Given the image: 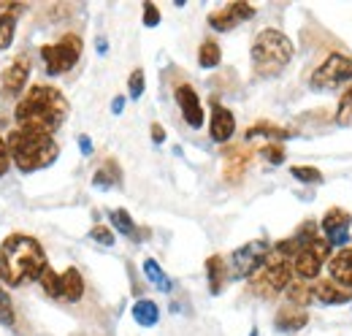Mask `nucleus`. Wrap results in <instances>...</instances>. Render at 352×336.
I'll use <instances>...</instances> for the list:
<instances>
[{
    "label": "nucleus",
    "mask_w": 352,
    "mask_h": 336,
    "mask_svg": "<svg viewBox=\"0 0 352 336\" xmlns=\"http://www.w3.org/2000/svg\"><path fill=\"white\" fill-rule=\"evenodd\" d=\"M16 127L54 136L68 120V101L52 84H33L14 109Z\"/></svg>",
    "instance_id": "f257e3e1"
},
{
    "label": "nucleus",
    "mask_w": 352,
    "mask_h": 336,
    "mask_svg": "<svg viewBox=\"0 0 352 336\" xmlns=\"http://www.w3.org/2000/svg\"><path fill=\"white\" fill-rule=\"evenodd\" d=\"M46 263V252L38 239L28 233H11L0 244V280L8 288H22L25 282H38Z\"/></svg>",
    "instance_id": "f03ea898"
},
{
    "label": "nucleus",
    "mask_w": 352,
    "mask_h": 336,
    "mask_svg": "<svg viewBox=\"0 0 352 336\" xmlns=\"http://www.w3.org/2000/svg\"><path fill=\"white\" fill-rule=\"evenodd\" d=\"M6 147H8L11 163L25 174H33V171L52 166L60 155V147H57L54 136L36 133V130H22V127H14L8 133Z\"/></svg>",
    "instance_id": "7ed1b4c3"
},
{
    "label": "nucleus",
    "mask_w": 352,
    "mask_h": 336,
    "mask_svg": "<svg viewBox=\"0 0 352 336\" xmlns=\"http://www.w3.org/2000/svg\"><path fill=\"white\" fill-rule=\"evenodd\" d=\"M293 60V41L276 30V28H265L255 36L252 43V68L261 79H274L279 76Z\"/></svg>",
    "instance_id": "20e7f679"
},
{
    "label": "nucleus",
    "mask_w": 352,
    "mask_h": 336,
    "mask_svg": "<svg viewBox=\"0 0 352 336\" xmlns=\"http://www.w3.org/2000/svg\"><path fill=\"white\" fill-rule=\"evenodd\" d=\"M252 280V291L263 298H274L279 295L282 291H287V285L293 282V260L279 255V252H268L265 263L250 277Z\"/></svg>",
    "instance_id": "39448f33"
},
{
    "label": "nucleus",
    "mask_w": 352,
    "mask_h": 336,
    "mask_svg": "<svg viewBox=\"0 0 352 336\" xmlns=\"http://www.w3.org/2000/svg\"><path fill=\"white\" fill-rule=\"evenodd\" d=\"M82 52H85V43L76 33H68L63 36L60 41L54 43H44L38 49L41 60H44V68L49 76H63L68 71L76 68V63L82 60Z\"/></svg>",
    "instance_id": "423d86ee"
},
{
    "label": "nucleus",
    "mask_w": 352,
    "mask_h": 336,
    "mask_svg": "<svg viewBox=\"0 0 352 336\" xmlns=\"http://www.w3.org/2000/svg\"><path fill=\"white\" fill-rule=\"evenodd\" d=\"M352 82V57L342 54V52H333L328 54L311 74V90H333L339 84Z\"/></svg>",
    "instance_id": "0eeeda50"
},
{
    "label": "nucleus",
    "mask_w": 352,
    "mask_h": 336,
    "mask_svg": "<svg viewBox=\"0 0 352 336\" xmlns=\"http://www.w3.org/2000/svg\"><path fill=\"white\" fill-rule=\"evenodd\" d=\"M268 252H271V242L268 239H255V242H247L244 247L233 250V255H230V269H228L230 277L233 280H250L265 263Z\"/></svg>",
    "instance_id": "6e6552de"
},
{
    "label": "nucleus",
    "mask_w": 352,
    "mask_h": 336,
    "mask_svg": "<svg viewBox=\"0 0 352 336\" xmlns=\"http://www.w3.org/2000/svg\"><path fill=\"white\" fill-rule=\"evenodd\" d=\"M331 258V244L322 239V236H314L311 242H307L301 250L296 252L293 258V271L301 277V280H317L325 260Z\"/></svg>",
    "instance_id": "1a4fd4ad"
},
{
    "label": "nucleus",
    "mask_w": 352,
    "mask_h": 336,
    "mask_svg": "<svg viewBox=\"0 0 352 336\" xmlns=\"http://www.w3.org/2000/svg\"><path fill=\"white\" fill-rule=\"evenodd\" d=\"M350 225H352V214L339 207L328 209L320 220V231L325 233V242L331 247H344L347 239H350Z\"/></svg>",
    "instance_id": "9d476101"
},
{
    "label": "nucleus",
    "mask_w": 352,
    "mask_h": 336,
    "mask_svg": "<svg viewBox=\"0 0 352 336\" xmlns=\"http://www.w3.org/2000/svg\"><path fill=\"white\" fill-rule=\"evenodd\" d=\"M28 79H30V57L19 54V57H14V63H8V68L0 76V95L16 98L28 87Z\"/></svg>",
    "instance_id": "9b49d317"
},
{
    "label": "nucleus",
    "mask_w": 352,
    "mask_h": 336,
    "mask_svg": "<svg viewBox=\"0 0 352 336\" xmlns=\"http://www.w3.org/2000/svg\"><path fill=\"white\" fill-rule=\"evenodd\" d=\"M252 17H255V6H250V3H228V6H222L220 11L209 14V25L217 33H228V30L239 28L241 22H247Z\"/></svg>",
    "instance_id": "f8f14e48"
},
{
    "label": "nucleus",
    "mask_w": 352,
    "mask_h": 336,
    "mask_svg": "<svg viewBox=\"0 0 352 336\" xmlns=\"http://www.w3.org/2000/svg\"><path fill=\"white\" fill-rule=\"evenodd\" d=\"M174 98H176V106L182 109L184 123L190 127H204V106H201L198 92H195L190 84H179Z\"/></svg>",
    "instance_id": "ddd939ff"
},
{
    "label": "nucleus",
    "mask_w": 352,
    "mask_h": 336,
    "mask_svg": "<svg viewBox=\"0 0 352 336\" xmlns=\"http://www.w3.org/2000/svg\"><path fill=\"white\" fill-rule=\"evenodd\" d=\"M233 133H236V117H233V112L220 106L217 101H212V125H209L212 141L225 144V141L233 138Z\"/></svg>",
    "instance_id": "4468645a"
},
{
    "label": "nucleus",
    "mask_w": 352,
    "mask_h": 336,
    "mask_svg": "<svg viewBox=\"0 0 352 336\" xmlns=\"http://www.w3.org/2000/svg\"><path fill=\"white\" fill-rule=\"evenodd\" d=\"M314 301L325 304V306H342V304H350L352 301V291L342 288L333 280H317L314 282Z\"/></svg>",
    "instance_id": "2eb2a0df"
},
{
    "label": "nucleus",
    "mask_w": 352,
    "mask_h": 336,
    "mask_svg": "<svg viewBox=\"0 0 352 336\" xmlns=\"http://www.w3.org/2000/svg\"><path fill=\"white\" fill-rule=\"evenodd\" d=\"M328 271H331V280L339 282L342 288L352 291V250L350 247H342L339 252H333L328 258Z\"/></svg>",
    "instance_id": "dca6fc26"
},
{
    "label": "nucleus",
    "mask_w": 352,
    "mask_h": 336,
    "mask_svg": "<svg viewBox=\"0 0 352 336\" xmlns=\"http://www.w3.org/2000/svg\"><path fill=\"white\" fill-rule=\"evenodd\" d=\"M25 11L22 3H0V52L8 49L14 43V33H16V17Z\"/></svg>",
    "instance_id": "f3484780"
},
{
    "label": "nucleus",
    "mask_w": 352,
    "mask_h": 336,
    "mask_svg": "<svg viewBox=\"0 0 352 336\" xmlns=\"http://www.w3.org/2000/svg\"><path fill=\"white\" fill-rule=\"evenodd\" d=\"M250 160H252V152L250 149H244V147H230V149H225V182H239L241 176H244V171L250 166Z\"/></svg>",
    "instance_id": "a211bd4d"
},
{
    "label": "nucleus",
    "mask_w": 352,
    "mask_h": 336,
    "mask_svg": "<svg viewBox=\"0 0 352 336\" xmlns=\"http://www.w3.org/2000/svg\"><path fill=\"white\" fill-rule=\"evenodd\" d=\"M307 323H309L307 309L293 306V304H285V306L276 312V317H274V328H276V331H285V334L301 331Z\"/></svg>",
    "instance_id": "6ab92c4d"
},
{
    "label": "nucleus",
    "mask_w": 352,
    "mask_h": 336,
    "mask_svg": "<svg viewBox=\"0 0 352 336\" xmlns=\"http://www.w3.org/2000/svg\"><path fill=\"white\" fill-rule=\"evenodd\" d=\"M82 295H85L82 271L71 266V269H65V271L60 274V298L68 301V304H76V301H82Z\"/></svg>",
    "instance_id": "aec40b11"
},
{
    "label": "nucleus",
    "mask_w": 352,
    "mask_h": 336,
    "mask_svg": "<svg viewBox=\"0 0 352 336\" xmlns=\"http://www.w3.org/2000/svg\"><path fill=\"white\" fill-rule=\"evenodd\" d=\"M228 263L222 255H212L206 258V277H209V291L212 295H220L222 288H225V280H228Z\"/></svg>",
    "instance_id": "412c9836"
},
{
    "label": "nucleus",
    "mask_w": 352,
    "mask_h": 336,
    "mask_svg": "<svg viewBox=\"0 0 352 336\" xmlns=\"http://www.w3.org/2000/svg\"><path fill=\"white\" fill-rule=\"evenodd\" d=\"M92 185H95V187H103V190L122 185V171H120V163H117L114 158H109L103 166L95 171V176H92Z\"/></svg>",
    "instance_id": "4be33fe9"
},
{
    "label": "nucleus",
    "mask_w": 352,
    "mask_h": 336,
    "mask_svg": "<svg viewBox=\"0 0 352 336\" xmlns=\"http://www.w3.org/2000/svg\"><path fill=\"white\" fill-rule=\"evenodd\" d=\"M133 320H135L138 326H144V328L157 326V320H160V309H157V304L149 301V298L135 301V304H133Z\"/></svg>",
    "instance_id": "5701e85b"
},
{
    "label": "nucleus",
    "mask_w": 352,
    "mask_h": 336,
    "mask_svg": "<svg viewBox=\"0 0 352 336\" xmlns=\"http://www.w3.org/2000/svg\"><path fill=\"white\" fill-rule=\"evenodd\" d=\"M287 301L293 306H307V304H314V285H309L307 280H293L287 285Z\"/></svg>",
    "instance_id": "b1692460"
},
{
    "label": "nucleus",
    "mask_w": 352,
    "mask_h": 336,
    "mask_svg": "<svg viewBox=\"0 0 352 336\" xmlns=\"http://www.w3.org/2000/svg\"><path fill=\"white\" fill-rule=\"evenodd\" d=\"M144 274H146V280H149L157 291H163V293H171V291H174V282L168 280V274L160 269V263H157V260L146 258V260H144Z\"/></svg>",
    "instance_id": "393cba45"
},
{
    "label": "nucleus",
    "mask_w": 352,
    "mask_h": 336,
    "mask_svg": "<svg viewBox=\"0 0 352 336\" xmlns=\"http://www.w3.org/2000/svg\"><path fill=\"white\" fill-rule=\"evenodd\" d=\"M109 217H111V225L117 228V233L128 236V239H133V242H141V239H144L141 231H138V225L133 222V217L125 209H114Z\"/></svg>",
    "instance_id": "a878e982"
},
{
    "label": "nucleus",
    "mask_w": 352,
    "mask_h": 336,
    "mask_svg": "<svg viewBox=\"0 0 352 336\" xmlns=\"http://www.w3.org/2000/svg\"><path fill=\"white\" fill-rule=\"evenodd\" d=\"M220 63H222L220 43L206 39V41L201 43V49H198V65H201V68H217Z\"/></svg>",
    "instance_id": "bb28decb"
},
{
    "label": "nucleus",
    "mask_w": 352,
    "mask_h": 336,
    "mask_svg": "<svg viewBox=\"0 0 352 336\" xmlns=\"http://www.w3.org/2000/svg\"><path fill=\"white\" fill-rule=\"evenodd\" d=\"M258 136H268V138L285 141V138L293 136V130H285V127H279V125H268V123H258V125H252L247 130V138H258Z\"/></svg>",
    "instance_id": "cd10ccee"
},
{
    "label": "nucleus",
    "mask_w": 352,
    "mask_h": 336,
    "mask_svg": "<svg viewBox=\"0 0 352 336\" xmlns=\"http://www.w3.org/2000/svg\"><path fill=\"white\" fill-rule=\"evenodd\" d=\"M38 285H41V291H44L49 298H60V274H57L52 266H46L44 269V274H41Z\"/></svg>",
    "instance_id": "c85d7f7f"
},
{
    "label": "nucleus",
    "mask_w": 352,
    "mask_h": 336,
    "mask_svg": "<svg viewBox=\"0 0 352 336\" xmlns=\"http://www.w3.org/2000/svg\"><path fill=\"white\" fill-rule=\"evenodd\" d=\"M290 174H293V179H298V182H304V185H317V182H322V171L314 166H293Z\"/></svg>",
    "instance_id": "c756f323"
},
{
    "label": "nucleus",
    "mask_w": 352,
    "mask_h": 336,
    "mask_svg": "<svg viewBox=\"0 0 352 336\" xmlns=\"http://www.w3.org/2000/svg\"><path fill=\"white\" fill-rule=\"evenodd\" d=\"M336 123L339 125H352V87L342 95L339 112H336Z\"/></svg>",
    "instance_id": "7c9ffc66"
},
{
    "label": "nucleus",
    "mask_w": 352,
    "mask_h": 336,
    "mask_svg": "<svg viewBox=\"0 0 352 336\" xmlns=\"http://www.w3.org/2000/svg\"><path fill=\"white\" fill-rule=\"evenodd\" d=\"M89 239L92 242H98V244H103V247H114V233H111V228H106V225H95L92 231H89Z\"/></svg>",
    "instance_id": "2f4dec72"
},
{
    "label": "nucleus",
    "mask_w": 352,
    "mask_h": 336,
    "mask_svg": "<svg viewBox=\"0 0 352 336\" xmlns=\"http://www.w3.org/2000/svg\"><path fill=\"white\" fill-rule=\"evenodd\" d=\"M261 155H263L271 166L285 163V147L282 144H265V147H261Z\"/></svg>",
    "instance_id": "473e14b6"
},
{
    "label": "nucleus",
    "mask_w": 352,
    "mask_h": 336,
    "mask_svg": "<svg viewBox=\"0 0 352 336\" xmlns=\"http://www.w3.org/2000/svg\"><path fill=\"white\" fill-rule=\"evenodd\" d=\"M128 95H131L133 101H138L144 95V71L141 68H135L131 74V79H128Z\"/></svg>",
    "instance_id": "72a5a7b5"
},
{
    "label": "nucleus",
    "mask_w": 352,
    "mask_h": 336,
    "mask_svg": "<svg viewBox=\"0 0 352 336\" xmlns=\"http://www.w3.org/2000/svg\"><path fill=\"white\" fill-rule=\"evenodd\" d=\"M0 323L3 326L14 323V306H11V298H8V293L3 288H0Z\"/></svg>",
    "instance_id": "f704fd0d"
},
{
    "label": "nucleus",
    "mask_w": 352,
    "mask_h": 336,
    "mask_svg": "<svg viewBox=\"0 0 352 336\" xmlns=\"http://www.w3.org/2000/svg\"><path fill=\"white\" fill-rule=\"evenodd\" d=\"M144 25L146 28H157L160 25V8L155 3H144Z\"/></svg>",
    "instance_id": "c9c22d12"
},
{
    "label": "nucleus",
    "mask_w": 352,
    "mask_h": 336,
    "mask_svg": "<svg viewBox=\"0 0 352 336\" xmlns=\"http://www.w3.org/2000/svg\"><path fill=\"white\" fill-rule=\"evenodd\" d=\"M8 166H11V155H8V147H6V141L0 136V176L8 171Z\"/></svg>",
    "instance_id": "e433bc0d"
},
{
    "label": "nucleus",
    "mask_w": 352,
    "mask_h": 336,
    "mask_svg": "<svg viewBox=\"0 0 352 336\" xmlns=\"http://www.w3.org/2000/svg\"><path fill=\"white\" fill-rule=\"evenodd\" d=\"M152 141H155V144H163V141H166V130H163L160 123L152 125Z\"/></svg>",
    "instance_id": "4c0bfd02"
},
{
    "label": "nucleus",
    "mask_w": 352,
    "mask_h": 336,
    "mask_svg": "<svg viewBox=\"0 0 352 336\" xmlns=\"http://www.w3.org/2000/svg\"><path fill=\"white\" fill-rule=\"evenodd\" d=\"M79 149H82V155H92V141H89V136H79Z\"/></svg>",
    "instance_id": "58836bf2"
},
{
    "label": "nucleus",
    "mask_w": 352,
    "mask_h": 336,
    "mask_svg": "<svg viewBox=\"0 0 352 336\" xmlns=\"http://www.w3.org/2000/svg\"><path fill=\"white\" fill-rule=\"evenodd\" d=\"M122 109H125V98L117 95V98L111 101V112H114V114H122Z\"/></svg>",
    "instance_id": "ea45409f"
},
{
    "label": "nucleus",
    "mask_w": 352,
    "mask_h": 336,
    "mask_svg": "<svg viewBox=\"0 0 352 336\" xmlns=\"http://www.w3.org/2000/svg\"><path fill=\"white\" fill-rule=\"evenodd\" d=\"M106 49H109V46H106V41L100 39V41H98V52H100V54H106Z\"/></svg>",
    "instance_id": "a19ab883"
},
{
    "label": "nucleus",
    "mask_w": 352,
    "mask_h": 336,
    "mask_svg": "<svg viewBox=\"0 0 352 336\" xmlns=\"http://www.w3.org/2000/svg\"><path fill=\"white\" fill-rule=\"evenodd\" d=\"M250 336H258V328H252V334H250Z\"/></svg>",
    "instance_id": "79ce46f5"
},
{
    "label": "nucleus",
    "mask_w": 352,
    "mask_h": 336,
    "mask_svg": "<svg viewBox=\"0 0 352 336\" xmlns=\"http://www.w3.org/2000/svg\"><path fill=\"white\" fill-rule=\"evenodd\" d=\"M0 282H3V280H0Z\"/></svg>",
    "instance_id": "37998d69"
}]
</instances>
